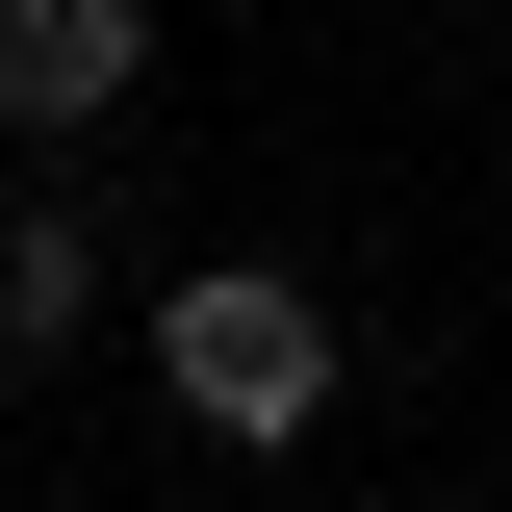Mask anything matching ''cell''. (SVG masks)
<instances>
[{
    "label": "cell",
    "instance_id": "6da1fadb",
    "mask_svg": "<svg viewBox=\"0 0 512 512\" xmlns=\"http://www.w3.org/2000/svg\"><path fill=\"white\" fill-rule=\"evenodd\" d=\"M128 359H154V410H180L205 461H282V436H333L359 333H333V282H282V256H180V282L128 308Z\"/></svg>",
    "mask_w": 512,
    "mask_h": 512
},
{
    "label": "cell",
    "instance_id": "7a4b0ae2",
    "mask_svg": "<svg viewBox=\"0 0 512 512\" xmlns=\"http://www.w3.org/2000/svg\"><path fill=\"white\" fill-rule=\"evenodd\" d=\"M128 103H154V0H0V128L26 154H77Z\"/></svg>",
    "mask_w": 512,
    "mask_h": 512
},
{
    "label": "cell",
    "instance_id": "3957f363",
    "mask_svg": "<svg viewBox=\"0 0 512 512\" xmlns=\"http://www.w3.org/2000/svg\"><path fill=\"white\" fill-rule=\"evenodd\" d=\"M77 333H128V256L77 205V154H26V205H0V359H77Z\"/></svg>",
    "mask_w": 512,
    "mask_h": 512
}]
</instances>
